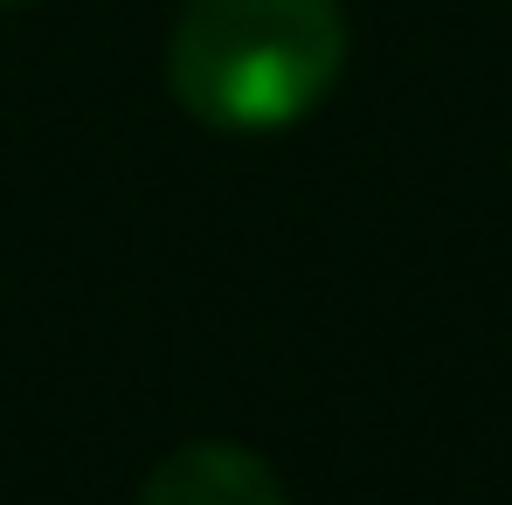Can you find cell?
I'll return each instance as SVG.
<instances>
[{
  "mask_svg": "<svg viewBox=\"0 0 512 505\" xmlns=\"http://www.w3.org/2000/svg\"><path fill=\"white\" fill-rule=\"evenodd\" d=\"M0 7H28V0H0Z\"/></svg>",
  "mask_w": 512,
  "mask_h": 505,
  "instance_id": "cell-3",
  "label": "cell"
},
{
  "mask_svg": "<svg viewBox=\"0 0 512 505\" xmlns=\"http://www.w3.org/2000/svg\"><path fill=\"white\" fill-rule=\"evenodd\" d=\"M346 70L340 0H187L167 35V90L208 132H284Z\"/></svg>",
  "mask_w": 512,
  "mask_h": 505,
  "instance_id": "cell-1",
  "label": "cell"
},
{
  "mask_svg": "<svg viewBox=\"0 0 512 505\" xmlns=\"http://www.w3.org/2000/svg\"><path fill=\"white\" fill-rule=\"evenodd\" d=\"M139 505H291V492H284V478L256 457L250 443L201 436V443L167 450L146 471Z\"/></svg>",
  "mask_w": 512,
  "mask_h": 505,
  "instance_id": "cell-2",
  "label": "cell"
}]
</instances>
